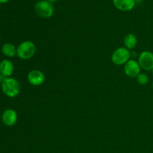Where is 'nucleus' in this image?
<instances>
[{
    "label": "nucleus",
    "instance_id": "1",
    "mask_svg": "<svg viewBox=\"0 0 153 153\" xmlns=\"http://www.w3.org/2000/svg\"><path fill=\"white\" fill-rule=\"evenodd\" d=\"M1 90L4 95L10 98L17 97L20 93V85L16 79L11 77L5 78L1 84Z\"/></svg>",
    "mask_w": 153,
    "mask_h": 153
},
{
    "label": "nucleus",
    "instance_id": "2",
    "mask_svg": "<svg viewBox=\"0 0 153 153\" xmlns=\"http://www.w3.org/2000/svg\"><path fill=\"white\" fill-rule=\"evenodd\" d=\"M36 53V46L32 41L25 40L16 48V55L22 60L31 59Z\"/></svg>",
    "mask_w": 153,
    "mask_h": 153
},
{
    "label": "nucleus",
    "instance_id": "3",
    "mask_svg": "<svg viewBox=\"0 0 153 153\" xmlns=\"http://www.w3.org/2000/svg\"><path fill=\"white\" fill-rule=\"evenodd\" d=\"M36 13L42 18H49L53 15L55 8L53 4L47 0H40L34 5Z\"/></svg>",
    "mask_w": 153,
    "mask_h": 153
},
{
    "label": "nucleus",
    "instance_id": "4",
    "mask_svg": "<svg viewBox=\"0 0 153 153\" xmlns=\"http://www.w3.org/2000/svg\"><path fill=\"white\" fill-rule=\"evenodd\" d=\"M131 55V53L128 49L126 47H120L113 52L111 61L115 65H123L129 61Z\"/></svg>",
    "mask_w": 153,
    "mask_h": 153
},
{
    "label": "nucleus",
    "instance_id": "5",
    "mask_svg": "<svg viewBox=\"0 0 153 153\" xmlns=\"http://www.w3.org/2000/svg\"><path fill=\"white\" fill-rule=\"evenodd\" d=\"M137 62L140 68L150 71L153 68V53L150 51H143L139 55Z\"/></svg>",
    "mask_w": 153,
    "mask_h": 153
},
{
    "label": "nucleus",
    "instance_id": "6",
    "mask_svg": "<svg viewBox=\"0 0 153 153\" xmlns=\"http://www.w3.org/2000/svg\"><path fill=\"white\" fill-rule=\"evenodd\" d=\"M140 68L138 62L134 59H130L124 65V72L128 77L134 79L140 73Z\"/></svg>",
    "mask_w": 153,
    "mask_h": 153
},
{
    "label": "nucleus",
    "instance_id": "7",
    "mask_svg": "<svg viewBox=\"0 0 153 153\" xmlns=\"http://www.w3.org/2000/svg\"><path fill=\"white\" fill-rule=\"evenodd\" d=\"M27 80L33 86H40L45 81V75L39 70H32L28 73Z\"/></svg>",
    "mask_w": 153,
    "mask_h": 153
},
{
    "label": "nucleus",
    "instance_id": "8",
    "mask_svg": "<svg viewBox=\"0 0 153 153\" xmlns=\"http://www.w3.org/2000/svg\"><path fill=\"white\" fill-rule=\"evenodd\" d=\"M17 114L13 109H7L1 115V120L7 126H13L17 122Z\"/></svg>",
    "mask_w": 153,
    "mask_h": 153
},
{
    "label": "nucleus",
    "instance_id": "9",
    "mask_svg": "<svg viewBox=\"0 0 153 153\" xmlns=\"http://www.w3.org/2000/svg\"><path fill=\"white\" fill-rule=\"evenodd\" d=\"M113 4L121 11H130L136 5L135 0H113Z\"/></svg>",
    "mask_w": 153,
    "mask_h": 153
},
{
    "label": "nucleus",
    "instance_id": "10",
    "mask_svg": "<svg viewBox=\"0 0 153 153\" xmlns=\"http://www.w3.org/2000/svg\"><path fill=\"white\" fill-rule=\"evenodd\" d=\"M14 67L10 60H3L0 62V73L5 78L10 77L13 74Z\"/></svg>",
    "mask_w": 153,
    "mask_h": 153
},
{
    "label": "nucleus",
    "instance_id": "11",
    "mask_svg": "<svg viewBox=\"0 0 153 153\" xmlns=\"http://www.w3.org/2000/svg\"><path fill=\"white\" fill-rule=\"evenodd\" d=\"M1 52L7 58H13L16 55V48L12 43H5L1 46Z\"/></svg>",
    "mask_w": 153,
    "mask_h": 153
},
{
    "label": "nucleus",
    "instance_id": "12",
    "mask_svg": "<svg viewBox=\"0 0 153 153\" xmlns=\"http://www.w3.org/2000/svg\"><path fill=\"white\" fill-rule=\"evenodd\" d=\"M123 43L125 47L126 48V49H128V50L134 49L135 46H137V37H136L134 34H126V37H124Z\"/></svg>",
    "mask_w": 153,
    "mask_h": 153
},
{
    "label": "nucleus",
    "instance_id": "13",
    "mask_svg": "<svg viewBox=\"0 0 153 153\" xmlns=\"http://www.w3.org/2000/svg\"><path fill=\"white\" fill-rule=\"evenodd\" d=\"M136 79L139 85H146L149 82V77L146 73H140Z\"/></svg>",
    "mask_w": 153,
    "mask_h": 153
},
{
    "label": "nucleus",
    "instance_id": "14",
    "mask_svg": "<svg viewBox=\"0 0 153 153\" xmlns=\"http://www.w3.org/2000/svg\"><path fill=\"white\" fill-rule=\"evenodd\" d=\"M4 79H5V77L4 76H3L0 73V85H1V84H2V82H4Z\"/></svg>",
    "mask_w": 153,
    "mask_h": 153
},
{
    "label": "nucleus",
    "instance_id": "15",
    "mask_svg": "<svg viewBox=\"0 0 153 153\" xmlns=\"http://www.w3.org/2000/svg\"><path fill=\"white\" fill-rule=\"evenodd\" d=\"M9 0H0V3L1 4H4V3H7Z\"/></svg>",
    "mask_w": 153,
    "mask_h": 153
},
{
    "label": "nucleus",
    "instance_id": "16",
    "mask_svg": "<svg viewBox=\"0 0 153 153\" xmlns=\"http://www.w3.org/2000/svg\"><path fill=\"white\" fill-rule=\"evenodd\" d=\"M47 1H49V2H51V3H52V4H53V3H55V2H56V1H58V0H47Z\"/></svg>",
    "mask_w": 153,
    "mask_h": 153
},
{
    "label": "nucleus",
    "instance_id": "17",
    "mask_svg": "<svg viewBox=\"0 0 153 153\" xmlns=\"http://www.w3.org/2000/svg\"><path fill=\"white\" fill-rule=\"evenodd\" d=\"M143 1V0H135V2L136 4H140V3Z\"/></svg>",
    "mask_w": 153,
    "mask_h": 153
},
{
    "label": "nucleus",
    "instance_id": "18",
    "mask_svg": "<svg viewBox=\"0 0 153 153\" xmlns=\"http://www.w3.org/2000/svg\"><path fill=\"white\" fill-rule=\"evenodd\" d=\"M151 71H152V75H153V68H152V70H151Z\"/></svg>",
    "mask_w": 153,
    "mask_h": 153
},
{
    "label": "nucleus",
    "instance_id": "19",
    "mask_svg": "<svg viewBox=\"0 0 153 153\" xmlns=\"http://www.w3.org/2000/svg\"><path fill=\"white\" fill-rule=\"evenodd\" d=\"M152 88H153V82H152Z\"/></svg>",
    "mask_w": 153,
    "mask_h": 153
},
{
    "label": "nucleus",
    "instance_id": "20",
    "mask_svg": "<svg viewBox=\"0 0 153 153\" xmlns=\"http://www.w3.org/2000/svg\"><path fill=\"white\" fill-rule=\"evenodd\" d=\"M0 37H1V35H0Z\"/></svg>",
    "mask_w": 153,
    "mask_h": 153
}]
</instances>
